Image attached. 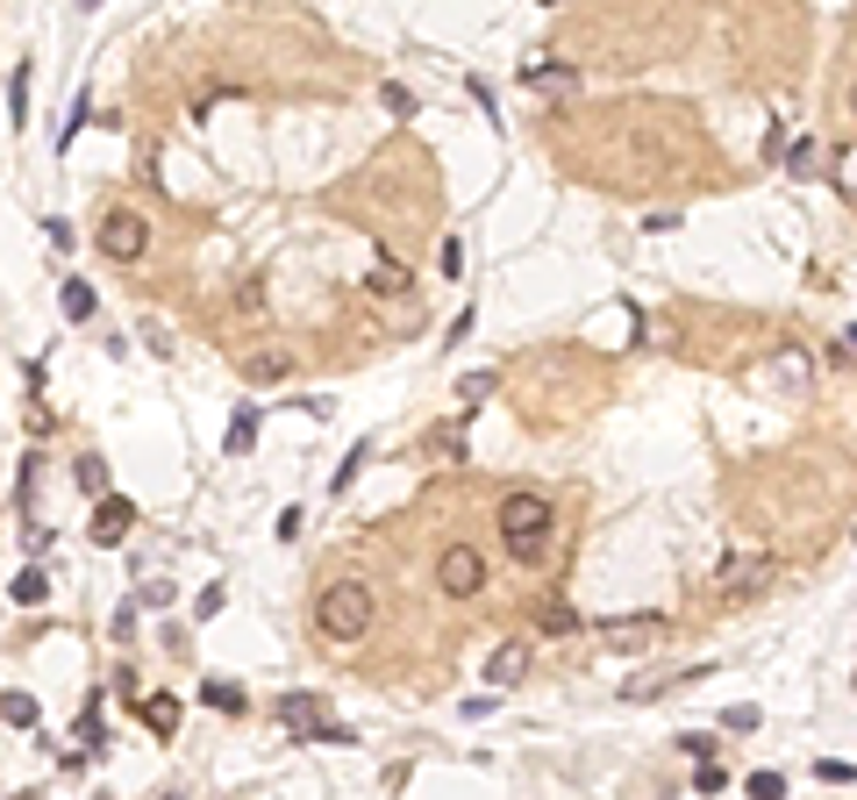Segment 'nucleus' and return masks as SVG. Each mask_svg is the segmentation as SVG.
<instances>
[{
    "mask_svg": "<svg viewBox=\"0 0 857 800\" xmlns=\"http://www.w3.org/2000/svg\"><path fill=\"white\" fill-rule=\"evenodd\" d=\"M550 530H558V508H550L544 493H507L501 501V543H507L515 565H544Z\"/></svg>",
    "mask_w": 857,
    "mask_h": 800,
    "instance_id": "1",
    "label": "nucleus"
},
{
    "mask_svg": "<svg viewBox=\"0 0 857 800\" xmlns=\"http://www.w3.org/2000/svg\"><path fill=\"white\" fill-rule=\"evenodd\" d=\"M314 629H322L329 643H357V637L372 629V586H365V579L322 586V600H314Z\"/></svg>",
    "mask_w": 857,
    "mask_h": 800,
    "instance_id": "2",
    "label": "nucleus"
},
{
    "mask_svg": "<svg viewBox=\"0 0 857 800\" xmlns=\"http://www.w3.org/2000/svg\"><path fill=\"white\" fill-rule=\"evenodd\" d=\"M772 579H779V557H772V551H736L729 565L708 572V586H700V594H708L715 608H736V600H758Z\"/></svg>",
    "mask_w": 857,
    "mask_h": 800,
    "instance_id": "3",
    "label": "nucleus"
},
{
    "mask_svg": "<svg viewBox=\"0 0 857 800\" xmlns=\"http://www.w3.org/2000/svg\"><path fill=\"white\" fill-rule=\"evenodd\" d=\"M94 244H100V258H115V265H137L143 250H150V222H143V215H129V207H115V215L94 230Z\"/></svg>",
    "mask_w": 857,
    "mask_h": 800,
    "instance_id": "4",
    "label": "nucleus"
},
{
    "mask_svg": "<svg viewBox=\"0 0 857 800\" xmlns=\"http://www.w3.org/2000/svg\"><path fill=\"white\" fill-rule=\"evenodd\" d=\"M436 586H443L450 600H472L479 586H486V557H479V551H464V543H450V551L436 557Z\"/></svg>",
    "mask_w": 857,
    "mask_h": 800,
    "instance_id": "5",
    "label": "nucleus"
},
{
    "mask_svg": "<svg viewBox=\"0 0 857 800\" xmlns=\"http://www.w3.org/2000/svg\"><path fill=\"white\" fill-rule=\"evenodd\" d=\"M764 386H772V394H807V386H815V358L807 351H772V365H764Z\"/></svg>",
    "mask_w": 857,
    "mask_h": 800,
    "instance_id": "6",
    "label": "nucleus"
},
{
    "mask_svg": "<svg viewBox=\"0 0 857 800\" xmlns=\"http://www.w3.org/2000/svg\"><path fill=\"white\" fill-rule=\"evenodd\" d=\"M665 637V615H622V622H600V643L608 651H643V643Z\"/></svg>",
    "mask_w": 857,
    "mask_h": 800,
    "instance_id": "7",
    "label": "nucleus"
},
{
    "mask_svg": "<svg viewBox=\"0 0 857 800\" xmlns=\"http://www.w3.org/2000/svg\"><path fill=\"white\" fill-rule=\"evenodd\" d=\"M522 679H529V643L515 637V643H501V651L486 658V686L507 693V686H522Z\"/></svg>",
    "mask_w": 857,
    "mask_h": 800,
    "instance_id": "8",
    "label": "nucleus"
},
{
    "mask_svg": "<svg viewBox=\"0 0 857 800\" xmlns=\"http://www.w3.org/2000/svg\"><path fill=\"white\" fill-rule=\"evenodd\" d=\"M522 86L544 94V100H571V94H579V72H571V65H522Z\"/></svg>",
    "mask_w": 857,
    "mask_h": 800,
    "instance_id": "9",
    "label": "nucleus"
},
{
    "mask_svg": "<svg viewBox=\"0 0 857 800\" xmlns=\"http://www.w3.org/2000/svg\"><path fill=\"white\" fill-rule=\"evenodd\" d=\"M129 530H137V508H129L122 493H108V501L94 508V543H122Z\"/></svg>",
    "mask_w": 857,
    "mask_h": 800,
    "instance_id": "10",
    "label": "nucleus"
},
{
    "mask_svg": "<svg viewBox=\"0 0 857 800\" xmlns=\"http://www.w3.org/2000/svg\"><path fill=\"white\" fill-rule=\"evenodd\" d=\"M286 372H293V358H286V351H272V343L244 358V380H250V386H279Z\"/></svg>",
    "mask_w": 857,
    "mask_h": 800,
    "instance_id": "11",
    "label": "nucleus"
},
{
    "mask_svg": "<svg viewBox=\"0 0 857 800\" xmlns=\"http://www.w3.org/2000/svg\"><path fill=\"white\" fill-rule=\"evenodd\" d=\"M137 715L150 722V736H179V715H186V707H179L172 693H150V701H137Z\"/></svg>",
    "mask_w": 857,
    "mask_h": 800,
    "instance_id": "12",
    "label": "nucleus"
},
{
    "mask_svg": "<svg viewBox=\"0 0 857 800\" xmlns=\"http://www.w3.org/2000/svg\"><path fill=\"white\" fill-rule=\"evenodd\" d=\"M279 722L293 736H314V693H279Z\"/></svg>",
    "mask_w": 857,
    "mask_h": 800,
    "instance_id": "13",
    "label": "nucleus"
},
{
    "mask_svg": "<svg viewBox=\"0 0 857 800\" xmlns=\"http://www.w3.org/2000/svg\"><path fill=\"white\" fill-rule=\"evenodd\" d=\"M250 444H258V407H236V415H229V444H222V450H229V458H250Z\"/></svg>",
    "mask_w": 857,
    "mask_h": 800,
    "instance_id": "14",
    "label": "nucleus"
},
{
    "mask_svg": "<svg viewBox=\"0 0 857 800\" xmlns=\"http://www.w3.org/2000/svg\"><path fill=\"white\" fill-rule=\"evenodd\" d=\"M57 308H65V322H94V286H86V279H65Z\"/></svg>",
    "mask_w": 857,
    "mask_h": 800,
    "instance_id": "15",
    "label": "nucleus"
},
{
    "mask_svg": "<svg viewBox=\"0 0 857 800\" xmlns=\"http://www.w3.org/2000/svg\"><path fill=\"white\" fill-rule=\"evenodd\" d=\"M365 294H408V271H400L394 258H372V271H365Z\"/></svg>",
    "mask_w": 857,
    "mask_h": 800,
    "instance_id": "16",
    "label": "nucleus"
},
{
    "mask_svg": "<svg viewBox=\"0 0 857 800\" xmlns=\"http://www.w3.org/2000/svg\"><path fill=\"white\" fill-rule=\"evenodd\" d=\"M536 622H544V637H571V629H579V615H571L565 600H550V608H536Z\"/></svg>",
    "mask_w": 857,
    "mask_h": 800,
    "instance_id": "17",
    "label": "nucleus"
},
{
    "mask_svg": "<svg viewBox=\"0 0 857 800\" xmlns=\"http://www.w3.org/2000/svg\"><path fill=\"white\" fill-rule=\"evenodd\" d=\"M43 594H51V579H43L36 565H29V572H14V600H22V608H36Z\"/></svg>",
    "mask_w": 857,
    "mask_h": 800,
    "instance_id": "18",
    "label": "nucleus"
},
{
    "mask_svg": "<svg viewBox=\"0 0 857 800\" xmlns=\"http://www.w3.org/2000/svg\"><path fill=\"white\" fill-rule=\"evenodd\" d=\"M8 100H14L8 122H14V129H29V65H14V94H8Z\"/></svg>",
    "mask_w": 857,
    "mask_h": 800,
    "instance_id": "19",
    "label": "nucleus"
},
{
    "mask_svg": "<svg viewBox=\"0 0 857 800\" xmlns=\"http://www.w3.org/2000/svg\"><path fill=\"white\" fill-rule=\"evenodd\" d=\"M8 722L14 729H36V701H29V693H8Z\"/></svg>",
    "mask_w": 857,
    "mask_h": 800,
    "instance_id": "20",
    "label": "nucleus"
},
{
    "mask_svg": "<svg viewBox=\"0 0 857 800\" xmlns=\"http://www.w3.org/2000/svg\"><path fill=\"white\" fill-rule=\"evenodd\" d=\"M72 472H79V487H86V493H100V487H108V465H100V458H79Z\"/></svg>",
    "mask_w": 857,
    "mask_h": 800,
    "instance_id": "21",
    "label": "nucleus"
},
{
    "mask_svg": "<svg viewBox=\"0 0 857 800\" xmlns=\"http://www.w3.org/2000/svg\"><path fill=\"white\" fill-rule=\"evenodd\" d=\"M721 787H729V779H721V765L700 758V765H694V793H721Z\"/></svg>",
    "mask_w": 857,
    "mask_h": 800,
    "instance_id": "22",
    "label": "nucleus"
},
{
    "mask_svg": "<svg viewBox=\"0 0 857 800\" xmlns=\"http://www.w3.org/2000/svg\"><path fill=\"white\" fill-rule=\"evenodd\" d=\"M743 787H750V793H758V800H779V793H786V779H779V772H750V779H743Z\"/></svg>",
    "mask_w": 857,
    "mask_h": 800,
    "instance_id": "23",
    "label": "nucleus"
},
{
    "mask_svg": "<svg viewBox=\"0 0 857 800\" xmlns=\"http://www.w3.org/2000/svg\"><path fill=\"white\" fill-rule=\"evenodd\" d=\"M379 100H386V115H400V122H408V115H415V94H408V86H386Z\"/></svg>",
    "mask_w": 857,
    "mask_h": 800,
    "instance_id": "24",
    "label": "nucleus"
},
{
    "mask_svg": "<svg viewBox=\"0 0 857 800\" xmlns=\"http://www.w3.org/2000/svg\"><path fill=\"white\" fill-rule=\"evenodd\" d=\"M458 394H464V407H479V401H486V394H493V372H472V380H464V386H458Z\"/></svg>",
    "mask_w": 857,
    "mask_h": 800,
    "instance_id": "25",
    "label": "nucleus"
},
{
    "mask_svg": "<svg viewBox=\"0 0 857 800\" xmlns=\"http://www.w3.org/2000/svg\"><path fill=\"white\" fill-rule=\"evenodd\" d=\"M815 772H822V779H829V787H850V779H857V765H844V758H822V765H815Z\"/></svg>",
    "mask_w": 857,
    "mask_h": 800,
    "instance_id": "26",
    "label": "nucleus"
},
{
    "mask_svg": "<svg viewBox=\"0 0 857 800\" xmlns=\"http://www.w3.org/2000/svg\"><path fill=\"white\" fill-rule=\"evenodd\" d=\"M651 693H665V679H629L622 701H651Z\"/></svg>",
    "mask_w": 857,
    "mask_h": 800,
    "instance_id": "27",
    "label": "nucleus"
},
{
    "mask_svg": "<svg viewBox=\"0 0 857 800\" xmlns=\"http://www.w3.org/2000/svg\"><path fill=\"white\" fill-rule=\"evenodd\" d=\"M72 736H79V744H86V750H94V744H100V722H94V707H86V715H79V722H72Z\"/></svg>",
    "mask_w": 857,
    "mask_h": 800,
    "instance_id": "28",
    "label": "nucleus"
},
{
    "mask_svg": "<svg viewBox=\"0 0 857 800\" xmlns=\"http://www.w3.org/2000/svg\"><path fill=\"white\" fill-rule=\"evenodd\" d=\"M207 701H215L222 715H236V707H244V693H236V686H207Z\"/></svg>",
    "mask_w": 857,
    "mask_h": 800,
    "instance_id": "29",
    "label": "nucleus"
},
{
    "mask_svg": "<svg viewBox=\"0 0 857 800\" xmlns=\"http://www.w3.org/2000/svg\"><path fill=\"white\" fill-rule=\"evenodd\" d=\"M850 115H857V79H850Z\"/></svg>",
    "mask_w": 857,
    "mask_h": 800,
    "instance_id": "30",
    "label": "nucleus"
},
{
    "mask_svg": "<svg viewBox=\"0 0 857 800\" xmlns=\"http://www.w3.org/2000/svg\"><path fill=\"white\" fill-rule=\"evenodd\" d=\"M550 8H558V0H550Z\"/></svg>",
    "mask_w": 857,
    "mask_h": 800,
    "instance_id": "31",
    "label": "nucleus"
}]
</instances>
